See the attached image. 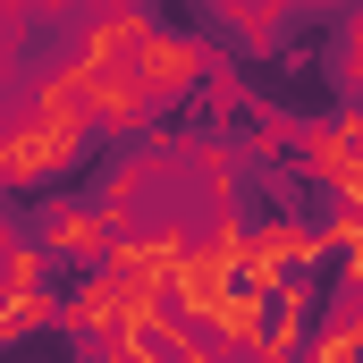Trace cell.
Segmentation results:
<instances>
[{
    "label": "cell",
    "mask_w": 363,
    "mask_h": 363,
    "mask_svg": "<svg viewBox=\"0 0 363 363\" xmlns=\"http://www.w3.org/2000/svg\"><path fill=\"white\" fill-rule=\"evenodd\" d=\"M34 237H43V254L51 262H77V271H101V254H110V211L85 203V194H51L43 203V220H34Z\"/></svg>",
    "instance_id": "1"
},
{
    "label": "cell",
    "mask_w": 363,
    "mask_h": 363,
    "mask_svg": "<svg viewBox=\"0 0 363 363\" xmlns=\"http://www.w3.org/2000/svg\"><path fill=\"white\" fill-rule=\"evenodd\" d=\"M135 77L152 85V101H186L194 85L220 77V60H211V43H194V34H178V26H152V43L135 51Z\"/></svg>",
    "instance_id": "2"
}]
</instances>
